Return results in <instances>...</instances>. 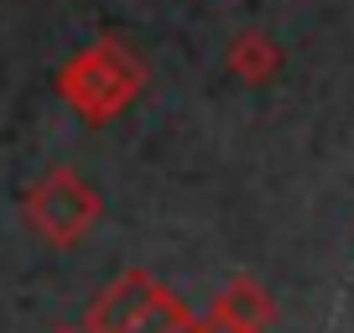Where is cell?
Wrapping results in <instances>:
<instances>
[{
  "label": "cell",
  "mask_w": 354,
  "mask_h": 333,
  "mask_svg": "<svg viewBox=\"0 0 354 333\" xmlns=\"http://www.w3.org/2000/svg\"><path fill=\"white\" fill-rule=\"evenodd\" d=\"M57 99L78 115L84 125H110L141 99L146 89V63L115 37H100V42L78 47L53 78Z\"/></svg>",
  "instance_id": "cell-1"
},
{
  "label": "cell",
  "mask_w": 354,
  "mask_h": 333,
  "mask_svg": "<svg viewBox=\"0 0 354 333\" xmlns=\"http://www.w3.org/2000/svg\"><path fill=\"white\" fill-rule=\"evenodd\" d=\"M84 333H198V318L151 271H120L94 297Z\"/></svg>",
  "instance_id": "cell-2"
},
{
  "label": "cell",
  "mask_w": 354,
  "mask_h": 333,
  "mask_svg": "<svg viewBox=\"0 0 354 333\" xmlns=\"http://www.w3.org/2000/svg\"><path fill=\"white\" fill-rule=\"evenodd\" d=\"M21 213H26V229H32L42 245L73 250V245L100 224L104 203L73 166H53V172H42V178L21 193Z\"/></svg>",
  "instance_id": "cell-3"
},
{
  "label": "cell",
  "mask_w": 354,
  "mask_h": 333,
  "mask_svg": "<svg viewBox=\"0 0 354 333\" xmlns=\"http://www.w3.org/2000/svg\"><path fill=\"white\" fill-rule=\"evenodd\" d=\"M209 312H219V318L234 323L240 333H266L277 323V297H271L266 281H255V276H230Z\"/></svg>",
  "instance_id": "cell-4"
},
{
  "label": "cell",
  "mask_w": 354,
  "mask_h": 333,
  "mask_svg": "<svg viewBox=\"0 0 354 333\" xmlns=\"http://www.w3.org/2000/svg\"><path fill=\"white\" fill-rule=\"evenodd\" d=\"M224 68H230V78H240V84H250V89L271 84V78L281 73V47H277V37L240 32L230 47H224Z\"/></svg>",
  "instance_id": "cell-5"
},
{
  "label": "cell",
  "mask_w": 354,
  "mask_h": 333,
  "mask_svg": "<svg viewBox=\"0 0 354 333\" xmlns=\"http://www.w3.org/2000/svg\"><path fill=\"white\" fill-rule=\"evenodd\" d=\"M57 333H73V328H57Z\"/></svg>",
  "instance_id": "cell-6"
}]
</instances>
